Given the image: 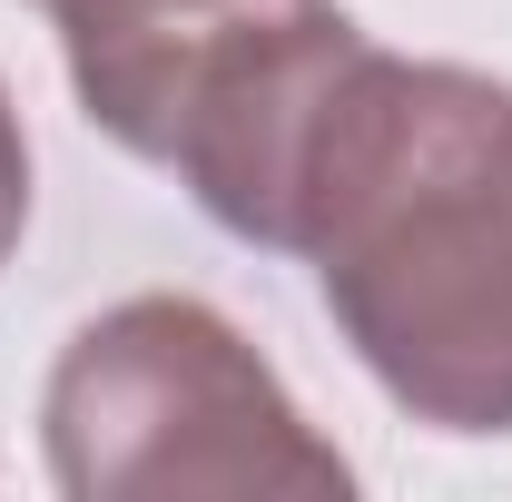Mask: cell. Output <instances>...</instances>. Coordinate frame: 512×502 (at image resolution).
Listing matches in <instances>:
<instances>
[{
  "mask_svg": "<svg viewBox=\"0 0 512 502\" xmlns=\"http://www.w3.org/2000/svg\"><path fill=\"white\" fill-rule=\"evenodd\" d=\"M69 502H345V453L296 414L247 335L197 296L89 315L40 394Z\"/></svg>",
  "mask_w": 512,
  "mask_h": 502,
  "instance_id": "cell-3",
  "label": "cell"
},
{
  "mask_svg": "<svg viewBox=\"0 0 512 502\" xmlns=\"http://www.w3.org/2000/svg\"><path fill=\"white\" fill-rule=\"evenodd\" d=\"M296 256L365 375L434 434H512V89L365 50L306 168Z\"/></svg>",
  "mask_w": 512,
  "mask_h": 502,
  "instance_id": "cell-1",
  "label": "cell"
},
{
  "mask_svg": "<svg viewBox=\"0 0 512 502\" xmlns=\"http://www.w3.org/2000/svg\"><path fill=\"white\" fill-rule=\"evenodd\" d=\"M60 20L79 109L128 158L178 168L247 247L296 256L335 89L375 50L335 0H30Z\"/></svg>",
  "mask_w": 512,
  "mask_h": 502,
  "instance_id": "cell-2",
  "label": "cell"
},
{
  "mask_svg": "<svg viewBox=\"0 0 512 502\" xmlns=\"http://www.w3.org/2000/svg\"><path fill=\"white\" fill-rule=\"evenodd\" d=\"M20 227H30V138H20V109L0 89V266L20 247Z\"/></svg>",
  "mask_w": 512,
  "mask_h": 502,
  "instance_id": "cell-4",
  "label": "cell"
}]
</instances>
